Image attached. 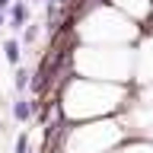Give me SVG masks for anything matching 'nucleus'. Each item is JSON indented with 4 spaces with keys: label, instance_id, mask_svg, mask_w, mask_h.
<instances>
[{
    "label": "nucleus",
    "instance_id": "1",
    "mask_svg": "<svg viewBox=\"0 0 153 153\" xmlns=\"http://www.w3.org/2000/svg\"><path fill=\"white\" fill-rule=\"evenodd\" d=\"M7 22H10L13 32H22V29L29 26V0H16V3L7 10Z\"/></svg>",
    "mask_w": 153,
    "mask_h": 153
},
{
    "label": "nucleus",
    "instance_id": "2",
    "mask_svg": "<svg viewBox=\"0 0 153 153\" xmlns=\"http://www.w3.org/2000/svg\"><path fill=\"white\" fill-rule=\"evenodd\" d=\"M38 105L42 102H35V99H16V102H13V118H16V121H29V118L38 112Z\"/></svg>",
    "mask_w": 153,
    "mask_h": 153
},
{
    "label": "nucleus",
    "instance_id": "3",
    "mask_svg": "<svg viewBox=\"0 0 153 153\" xmlns=\"http://www.w3.org/2000/svg\"><path fill=\"white\" fill-rule=\"evenodd\" d=\"M3 61L7 64H13V67H19V61H22V45H19L16 38H10V42H3Z\"/></svg>",
    "mask_w": 153,
    "mask_h": 153
},
{
    "label": "nucleus",
    "instance_id": "4",
    "mask_svg": "<svg viewBox=\"0 0 153 153\" xmlns=\"http://www.w3.org/2000/svg\"><path fill=\"white\" fill-rule=\"evenodd\" d=\"M13 86H16V93H26L29 86H32V74H29L26 67H16V74H13Z\"/></svg>",
    "mask_w": 153,
    "mask_h": 153
},
{
    "label": "nucleus",
    "instance_id": "5",
    "mask_svg": "<svg viewBox=\"0 0 153 153\" xmlns=\"http://www.w3.org/2000/svg\"><path fill=\"white\" fill-rule=\"evenodd\" d=\"M35 38H38V26H35V22H29V26L22 29V42H26V45H32Z\"/></svg>",
    "mask_w": 153,
    "mask_h": 153
},
{
    "label": "nucleus",
    "instance_id": "6",
    "mask_svg": "<svg viewBox=\"0 0 153 153\" xmlns=\"http://www.w3.org/2000/svg\"><path fill=\"white\" fill-rule=\"evenodd\" d=\"M16 153H29V137H26V134L16 137Z\"/></svg>",
    "mask_w": 153,
    "mask_h": 153
},
{
    "label": "nucleus",
    "instance_id": "7",
    "mask_svg": "<svg viewBox=\"0 0 153 153\" xmlns=\"http://www.w3.org/2000/svg\"><path fill=\"white\" fill-rule=\"evenodd\" d=\"M13 3H16V0H0V10H10Z\"/></svg>",
    "mask_w": 153,
    "mask_h": 153
},
{
    "label": "nucleus",
    "instance_id": "8",
    "mask_svg": "<svg viewBox=\"0 0 153 153\" xmlns=\"http://www.w3.org/2000/svg\"><path fill=\"white\" fill-rule=\"evenodd\" d=\"M7 26V10H0V29Z\"/></svg>",
    "mask_w": 153,
    "mask_h": 153
},
{
    "label": "nucleus",
    "instance_id": "9",
    "mask_svg": "<svg viewBox=\"0 0 153 153\" xmlns=\"http://www.w3.org/2000/svg\"><path fill=\"white\" fill-rule=\"evenodd\" d=\"M0 61H3V51H0Z\"/></svg>",
    "mask_w": 153,
    "mask_h": 153
}]
</instances>
